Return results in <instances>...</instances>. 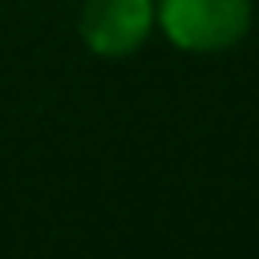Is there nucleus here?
Masks as SVG:
<instances>
[{
    "mask_svg": "<svg viewBox=\"0 0 259 259\" xmlns=\"http://www.w3.org/2000/svg\"><path fill=\"white\" fill-rule=\"evenodd\" d=\"M156 27L187 54L233 50L251 27V0H156Z\"/></svg>",
    "mask_w": 259,
    "mask_h": 259,
    "instance_id": "nucleus-1",
    "label": "nucleus"
},
{
    "mask_svg": "<svg viewBox=\"0 0 259 259\" xmlns=\"http://www.w3.org/2000/svg\"><path fill=\"white\" fill-rule=\"evenodd\" d=\"M156 27V0H84L80 38L96 57H130Z\"/></svg>",
    "mask_w": 259,
    "mask_h": 259,
    "instance_id": "nucleus-2",
    "label": "nucleus"
}]
</instances>
